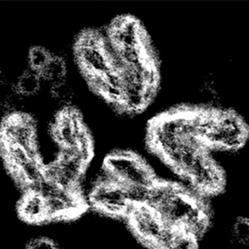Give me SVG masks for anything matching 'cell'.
I'll use <instances>...</instances> for the list:
<instances>
[{"mask_svg":"<svg viewBox=\"0 0 249 249\" xmlns=\"http://www.w3.org/2000/svg\"><path fill=\"white\" fill-rule=\"evenodd\" d=\"M165 225L201 238L210 226L209 211L191 192L165 182L151 187L147 205Z\"/></svg>","mask_w":249,"mask_h":249,"instance_id":"6da1fadb","label":"cell"},{"mask_svg":"<svg viewBox=\"0 0 249 249\" xmlns=\"http://www.w3.org/2000/svg\"><path fill=\"white\" fill-rule=\"evenodd\" d=\"M103 166L117 182L124 187H150L157 181L153 171L147 162L132 151H114L107 155Z\"/></svg>","mask_w":249,"mask_h":249,"instance_id":"7a4b0ae2","label":"cell"},{"mask_svg":"<svg viewBox=\"0 0 249 249\" xmlns=\"http://www.w3.org/2000/svg\"><path fill=\"white\" fill-rule=\"evenodd\" d=\"M1 133L3 143L18 145L37 158L36 127L29 115L10 114L3 123Z\"/></svg>","mask_w":249,"mask_h":249,"instance_id":"3957f363","label":"cell"},{"mask_svg":"<svg viewBox=\"0 0 249 249\" xmlns=\"http://www.w3.org/2000/svg\"><path fill=\"white\" fill-rule=\"evenodd\" d=\"M127 216L137 237L149 247L156 249L168 226L161 220L158 213L146 205L133 206Z\"/></svg>","mask_w":249,"mask_h":249,"instance_id":"277c9868","label":"cell"},{"mask_svg":"<svg viewBox=\"0 0 249 249\" xmlns=\"http://www.w3.org/2000/svg\"><path fill=\"white\" fill-rule=\"evenodd\" d=\"M90 201L96 209L112 216H127L133 206L124 186L117 182L96 184L90 193Z\"/></svg>","mask_w":249,"mask_h":249,"instance_id":"5b68a950","label":"cell"},{"mask_svg":"<svg viewBox=\"0 0 249 249\" xmlns=\"http://www.w3.org/2000/svg\"><path fill=\"white\" fill-rule=\"evenodd\" d=\"M16 213L18 219L29 226L40 225L50 220L45 197L33 188L23 191L16 202Z\"/></svg>","mask_w":249,"mask_h":249,"instance_id":"8992f818","label":"cell"},{"mask_svg":"<svg viewBox=\"0 0 249 249\" xmlns=\"http://www.w3.org/2000/svg\"><path fill=\"white\" fill-rule=\"evenodd\" d=\"M227 237L232 248L249 249V214L232 218L228 227Z\"/></svg>","mask_w":249,"mask_h":249,"instance_id":"52a82bcc","label":"cell"},{"mask_svg":"<svg viewBox=\"0 0 249 249\" xmlns=\"http://www.w3.org/2000/svg\"><path fill=\"white\" fill-rule=\"evenodd\" d=\"M67 66L63 57L53 54L45 68L39 73L42 80L50 85V88L54 85L67 82Z\"/></svg>","mask_w":249,"mask_h":249,"instance_id":"ba28073f","label":"cell"},{"mask_svg":"<svg viewBox=\"0 0 249 249\" xmlns=\"http://www.w3.org/2000/svg\"><path fill=\"white\" fill-rule=\"evenodd\" d=\"M42 80L39 73L32 70H27L19 76L14 89L23 97H30L39 92Z\"/></svg>","mask_w":249,"mask_h":249,"instance_id":"9c48e42d","label":"cell"},{"mask_svg":"<svg viewBox=\"0 0 249 249\" xmlns=\"http://www.w3.org/2000/svg\"><path fill=\"white\" fill-rule=\"evenodd\" d=\"M52 56L53 54L44 47H32L29 52V64L31 70L40 73L50 61Z\"/></svg>","mask_w":249,"mask_h":249,"instance_id":"30bf717a","label":"cell"},{"mask_svg":"<svg viewBox=\"0 0 249 249\" xmlns=\"http://www.w3.org/2000/svg\"><path fill=\"white\" fill-rule=\"evenodd\" d=\"M23 249H61L56 241L48 235H36L29 237L25 241Z\"/></svg>","mask_w":249,"mask_h":249,"instance_id":"8fae6325","label":"cell"},{"mask_svg":"<svg viewBox=\"0 0 249 249\" xmlns=\"http://www.w3.org/2000/svg\"><path fill=\"white\" fill-rule=\"evenodd\" d=\"M168 249H199L198 239L190 234L178 230Z\"/></svg>","mask_w":249,"mask_h":249,"instance_id":"7c38bea8","label":"cell"},{"mask_svg":"<svg viewBox=\"0 0 249 249\" xmlns=\"http://www.w3.org/2000/svg\"><path fill=\"white\" fill-rule=\"evenodd\" d=\"M6 81H7V76H5L4 72L0 68V88L5 85Z\"/></svg>","mask_w":249,"mask_h":249,"instance_id":"4fadbf2b","label":"cell"}]
</instances>
